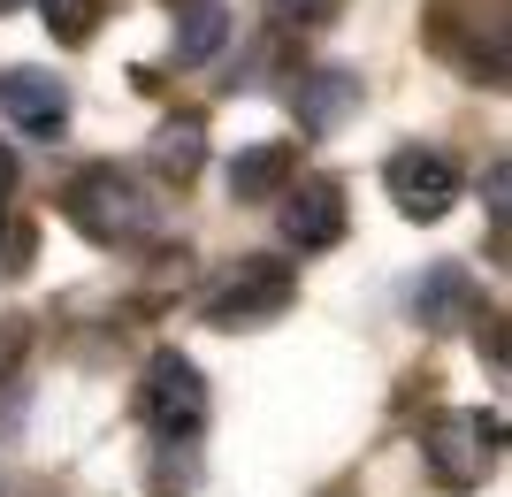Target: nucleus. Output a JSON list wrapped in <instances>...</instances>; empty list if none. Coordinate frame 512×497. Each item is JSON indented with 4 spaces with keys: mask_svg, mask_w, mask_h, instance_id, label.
I'll return each instance as SVG.
<instances>
[{
    "mask_svg": "<svg viewBox=\"0 0 512 497\" xmlns=\"http://www.w3.org/2000/svg\"><path fill=\"white\" fill-rule=\"evenodd\" d=\"M62 215L77 222L92 245H130V238H146V230H153L146 192H138V184H130L115 161H100V169H77V176H69Z\"/></svg>",
    "mask_w": 512,
    "mask_h": 497,
    "instance_id": "1",
    "label": "nucleus"
},
{
    "mask_svg": "<svg viewBox=\"0 0 512 497\" xmlns=\"http://www.w3.org/2000/svg\"><path fill=\"white\" fill-rule=\"evenodd\" d=\"M497 444H505V421L497 413H436L421 436L428 452V475L444 490H474V482L497 467Z\"/></svg>",
    "mask_w": 512,
    "mask_h": 497,
    "instance_id": "2",
    "label": "nucleus"
},
{
    "mask_svg": "<svg viewBox=\"0 0 512 497\" xmlns=\"http://www.w3.org/2000/svg\"><path fill=\"white\" fill-rule=\"evenodd\" d=\"M291 299H299V268H283V260H237L230 276L207 291L199 314L214 329H253V322H276Z\"/></svg>",
    "mask_w": 512,
    "mask_h": 497,
    "instance_id": "3",
    "label": "nucleus"
},
{
    "mask_svg": "<svg viewBox=\"0 0 512 497\" xmlns=\"http://www.w3.org/2000/svg\"><path fill=\"white\" fill-rule=\"evenodd\" d=\"M138 413H146L153 436H169V444L199 436V421H207V375H199L184 352H153L146 375H138Z\"/></svg>",
    "mask_w": 512,
    "mask_h": 497,
    "instance_id": "4",
    "label": "nucleus"
},
{
    "mask_svg": "<svg viewBox=\"0 0 512 497\" xmlns=\"http://www.w3.org/2000/svg\"><path fill=\"white\" fill-rule=\"evenodd\" d=\"M383 184H390V207L406 222H444L451 207H459V161H451L444 146H398L383 161Z\"/></svg>",
    "mask_w": 512,
    "mask_h": 497,
    "instance_id": "5",
    "label": "nucleus"
},
{
    "mask_svg": "<svg viewBox=\"0 0 512 497\" xmlns=\"http://www.w3.org/2000/svg\"><path fill=\"white\" fill-rule=\"evenodd\" d=\"M283 238L299 253H329L344 238V184L337 176H306L299 192L283 199Z\"/></svg>",
    "mask_w": 512,
    "mask_h": 497,
    "instance_id": "6",
    "label": "nucleus"
},
{
    "mask_svg": "<svg viewBox=\"0 0 512 497\" xmlns=\"http://www.w3.org/2000/svg\"><path fill=\"white\" fill-rule=\"evenodd\" d=\"M0 108L16 115L31 138H54V130L69 123V85L54 69H8V77H0Z\"/></svg>",
    "mask_w": 512,
    "mask_h": 497,
    "instance_id": "7",
    "label": "nucleus"
},
{
    "mask_svg": "<svg viewBox=\"0 0 512 497\" xmlns=\"http://www.w3.org/2000/svg\"><path fill=\"white\" fill-rule=\"evenodd\" d=\"M291 108H299V130L329 138L344 115L360 108V77L352 69H306V77H291Z\"/></svg>",
    "mask_w": 512,
    "mask_h": 497,
    "instance_id": "8",
    "label": "nucleus"
},
{
    "mask_svg": "<svg viewBox=\"0 0 512 497\" xmlns=\"http://www.w3.org/2000/svg\"><path fill=\"white\" fill-rule=\"evenodd\" d=\"M291 169H299V153L283 146V138H260L230 161V199L237 207H268V199L291 192Z\"/></svg>",
    "mask_w": 512,
    "mask_h": 497,
    "instance_id": "9",
    "label": "nucleus"
},
{
    "mask_svg": "<svg viewBox=\"0 0 512 497\" xmlns=\"http://www.w3.org/2000/svg\"><path fill=\"white\" fill-rule=\"evenodd\" d=\"M222 39H230V8L222 0H176V62L184 69L214 62Z\"/></svg>",
    "mask_w": 512,
    "mask_h": 497,
    "instance_id": "10",
    "label": "nucleus"
},
{
    "mask_svg": "<svg viewBox=\"0 0 512 497\" xmlns=\"http://www.w3.org/2000/svg\"><path fill=\"white\" fill-rule=\"evenodd\" d=\"M199 161H207V123H199V115H169V123L153 130V169H161V176L192 184Z\"/></svg>",
    "mask_w": 512,
    "mask_h": 497,
    "instance_id": "11",
    "label": "nucleus"
},
{
    "mask_svg": "<svg viewBox=\"0 0 512 497\" xmlns=\"http://www.w3.org/2000/svg\"><path fill=\"white\" fill-rule=\"evenodd\" d=\"M413 306H421V322H444V314H474V322H482V299L467 291V276H459L451 260L421 283V299H413Z\"/></svg>",
    "mask_w": 512,
    "mask_h": 497,
    "instance_id": "12",
    "label": "nucleus"
},
{
    "mask_svg": "<svg viewBox=\"0 0 512 497\" xmlns=\"http://www.w3.org/2000/svg\"><path fill=\"white\" fill-rule=\"evenodd\" d=\"M39 16H46V31H54L62 46H85L92 31H100L107 0H39Z\"/></svg>",
    "mask_w": 512,
    "mask_h": 497,
    "instance_id": "13",
    "label": "nucleus"
},
{
    "mask_svg": "<svg viewBox=\"0 0 512 497\" xmlns=\"http://www.w3.org/2000/svg\"><path fill=\"white\" fill-rule=\"evenodd\" d=\"M344 0H268V23L276 31H314V23H337Z\"/></svg>",
    "mask_w": 512,
    "mask_h": 497,
    "instance_id": "14",
    "label": "nucleus"
},
{
    "mask_svg": "<svg viewBox=\"0 0 512 497\" xmlns=\"http://www.w3.org/2000/svg\"><path fill=\"white\" fill-rule=\"evenodd\" d=\"M482 199H490V222H497V238H505V199H512V169H505V161H490V176H482Z\"/></svg>",
    "mask_w": 512,
    "mask_h": 497,
    "instance_id": "15",
    "label": "nucleus"
},
{
    "mask_svg": "<svg viewBox=\"0 0 512 497\" xmlns=\"http://www.w3.org/2000/svg\"><path fill=\"white\" fill-rule=\"evenodd\" d=\"M0 253H8V268H23V260H31V230H23V222H16V230L0 238Z\"/></svg>",
    "mask_w": 512,
    "mask_h": 497,
    "instance_id": "16",
    "label": "nucleus"
},
{
    "mask_svg": "<svg viewBox=\"0 0 512 497\" xmlns=\"http://www.w3.org/2000/svg\"><path fill=\"white\" fill-rule=\"evenodd\" d=\"M8 199H16V153L0 146V215H8Z\"/></svg>",
    "mask_w": 512,
    "mask_h": 497,
    "instance_id": "17",
    "label": "nucleus"
},
{
    "mask_svg": "<svg viewBox=\"0 0 512 497\" xmlns=\"http://www.w3.org/2000/svg\"><path fill=\"white\" fill-rule=\"evenodd\" d=\"M16 352H23V322H0V368H8Z\"/></svg>",
    "mask_w": 512,
    "mask_h": 497,
    "instance_id": "18",
    "label": "nucleus"
},
{
    "mask_svg": "<svg viewBox=\"0 0 512 497\" xmlns=\"http://www.w3.org/2000/svg\"><path fill=\"white\" fill-rule=\"evenodd\" d=\"M0 8H16V0H0Z\"/></svg>",
    "mask_w": 512,
    "mask_h": 497,
    "instance_id": "19",
    "label": "nucleus"
},
{
    "mask_svg": "<svg viewBox=\"0 0 512 497\" xmlns=\"http://www.w3.org/2000/svg\"><path fill=\"white\" fill-rule=\"evenodd\" d=\"M0 497H8V490H0Z\"/></svg>",
    "mask_w": 512,
    "mask_h": 497,
    "instance_id": "20",
    "label": "nucleus"
}]
</instances>
